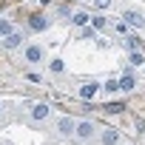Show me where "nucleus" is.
Listing matches in <instances>:
<instances>
[{
    "label": "nucleus",
    "instance_id": "9d476101",
    "mask_svg": "<svg viewBox=\"0 0 145 145\" xmlns=\"http://www.w3.org/2000/svg\"><path fill=\"white\" fill-rule=\"evenodd\" d=\"M29 29L31 31H43V29H48V20L46 17H31L29 20Z\"/></svg>",
    "mask_w": 145,
    "mask_h": 145
},
{
    "label": "nucleus",
    "instance_id": "20e7f679",
    "mask_svg": "<svg viewBox=\"0 0 145 145\" xmlns=\"http://www.w3.org/2000/svg\"><path fill=\"white\" fill-rule=\"evenodd\" d=\"M122 17H125V23H128V26H134V29H142V26H145V17H142L139 12H134V9H128Z\"/></svg>",
    "mask_w": 145,
    "mask_h": 145
},
{
    "label": "nucleus",
    "instance_id": "a211bd4d",
    "mask_svg": "<svg viewBox=\"0 0 145 145\" xmlns=\"http://www.w3.org/2000/svg\"><path fill=\"white\" fill-rule=\"evenodd\" d=\"M51 71L60 74V71H63V60H51Z\"/></svg>",
    "mask_w": 145,
    "mask_h": 145
},
{
    "label": "nucleus",
    "instance_id": "0eeeda50",
    "mask_svg": "<svg viewBox=\"0 0 145 145\" xmlns=\"http://www.w3.org/2000/svg\"><path fill=\"white\" fill-rule=\"evenodd\" d=\"M26 60H29V63H40V60H43V48H40V46H29V48H26Z\"/></svg>",
    "mask_w": 145,
    "mask_h": 145
},
{
    "label": "nucleus",
    "instance_id": "423d86ee",
    "mask_svg": "<svg viewBox=\"0 0 145 145\" xmlns=\"http://www.w3.org/2000/svg\"><path fill=\"white\" fill-rule=\"evenodd\" d=\"M20 43H23V34H20V31H12V34L3 40V48H17Z\"/></svg>",
    "mask_w": 145,
    "mask_h": 145
},
{
    "label": "nucleus",
    "instance_id": "f257e3e1",
    "mask_svg": "<svg viewBox=\"0 0 145 145\" xmlns=\"http://www.w3.org/2000/svg\"><path fill=\"white\" fill-rule=\"evenodd\" d=\"M91 137H94V125H91L88 120H86V122H77V128H74V139H77L80 145H88Z\"/></svg>",
    "mask_w": 145,
    "mask_h": 145
},
{
    "label": "nucleus",
    "instance_id": "2eb2a0df",
    "mask_svg": "<svg viewBox=\"0 0 145 145\" xmlns=\"http://www.w3.org/2000/svg\"><path fill=\"white\" fill-rule=\"evenodd\" d=\"M103 91H105V94H117V91H120V86H117V80L111 77V80H108V83L103 86Z\"/></svg>",
    "mask_w": 145,
    "mask_h": 145
},
{
    "label": "nucleus",
    "instance_id": "dca6fc26",
    "mask_svg": "<svg viewBox=\"0 0 145 145\" xmlns=\"http://www.w3.org/2000/svg\"><path fill=\"white\" fill-rule=\"evenodd\" d=\"M105 26H108L105 17H91V29H94V31H97V29H105Z\"/></svg>",
    "mask_w": 145,
    "mask_h": 145
},
{
    "label": "nucleus",
    "instance_id": "9b49d317",
    "mask_svg": "<svg viewBox=\"0 0 145 145\" xmlns=\"http://www.w3.org/2000/svg\"><path fill=\"white\" fill-rule=\"evenodd\" d=\"M125 48H128V51H139V37H137V34H128V37H125Z\"/></svg>",
    "mask_w": 145,
    "mask_h": 145
},
{
    "label": "nucleus",
    "instance_id": "7ed1b4c3",
    "mask_svg": "<svg viewBox=\"0 0 145 145\" xmlns=\"http://www.w3.org/2000/svg\"><path fill=\"white\" fill-rule=\"evenodd\" d=\"M48 114H51V108H48L46 103H37V105H31V120H34V122H43V120H48Z\"/></svg>",
    "mask_w": 145,
    "mask_h": 145
},
{
    "label": "nucleus",
    "instance_id": "4468645a",
    "mask_svg": "<svg viewBox=\"0 0 145 145\" xmlns=\"http://www.w3.org/2000/svg\"><path fill=\"white\" fill-rule=\"evenodd\" d=\"M103 111H108V114H120V111H125V105H122V103H105Z\"/></svg>",
    "mask_w": 145,
    "mask_h": 145
},
{
    "label": "nucleus",
    "instance_id": "ddd939ff",
    "mask_svg": "<svg viewBox=\"0 0 145 145\" xmlns=\"http://www.w3.org/2000/svg\"><path fill=\"white\" fill-rule=\"evenodd\" d=\"M128 63H131V65H142V63H145L142 51H128Z\"/></svg>",
    "mask_w": 145,
    "mask_h": 145
},
{
    "label": "nucleus",
    "instance_id": "6ab92c4d",
    "mask_svg": "<svg viewBox=\"0 0 145 145\" xmlns=\"http://www.w3.org/2000/svg\"><path fill=\"white\" fill-rule=\"evenodd\" d=\"M94 6H97V9H108V6H111V0H94Z\"/></svg>",
    "mask_w": 145,
    "mask_h": 145
},
{
    "label": "nucleus",
    "instance_id": "f3484780",
    "mask_svg": "<svg viewBox=\"0 0 145 145\" xmlns=\"http://www.w3.org/2000/svg\"><path fill=\"white\" fill-rule=\"evenodd\" d=\"M12 34V23L9 20H0V37H9Z\"/></svg>",
    "mask_w": 145,
    "mask_h": 145
},
{
    "label": "nucleus",
    "instance_id": "aec40b11",
    "mask_svg": "<svg viewBox=\"0 0 145 145\" xmlns=\"http://www.w3.org/2000/svg\"><path fill=\"white\" fill-rule=\"evenodd\" d=\"M83 37L86 40H94V29H83Z\"/></svg>",
    "mask_w": 145,
    "mask_h": 145
},
{
    "label": "nucleus",
    "instance_id": "f03ea898",
    "mask_svg": "<svg viewBox=\"0 0 145 145\" xmlns=\"http://www.w3.org/2000/svg\"><path fill=\"white\" fill-rule=\"evenodd\" d=\"M74 128H77V122L71 120V117H60V120H57V131H60L63 137H71V134H74Z\"/></svg>",
    "mask_w": 145,
    "mask_h": 145
},
{
    "label": "nucleus",
    "instance_id": "412c9836",
    "mask_svg": "<svg viewBox=\"0 0 145 145\" xmlns=\"http://www.w3.org/2000/svg\"><path fill=\"white\" fill-rule=\"evenodd\" d=\"M40 3H43V6H48V3H51V0H40Z\"/></svg>",
    "mask_w": 145,
    "mask_h": 145
},
{
    "label": "nucleus",
    "instance_id": "f8f14e48",
    "mask_svg": "<svg viewBox=\"0 0 145 145\" xmlns=\"http://www.w3.org/2000/svg\"><path fill=\"white\" fill-rule=\"evenodd\" d=\"M88 20H91L88 12H77V14H74V26H88Z\"/></svg>",
    "mask_w": 145,
    "mask_h": 145
},
{
    "label": "nucleus",
    "instance_id": "6e6552de",
    "mask_svg": "<svg viewBox=\"0 0 145 145\" xmlns=\"http://www.w3.org/2000/svg\"><path fill=\"white\" fill-rule=\"evenodd\" d=\"M117 86H120V91H134L137 88V80H134V74H125L122 80H117Z\"/></svg>",
    "mask_w": 145,
    "mask_h": 145
},
{
    "label": "nucleus",
    "instance_id": "39448f33",
    "mask_svg": "<svg viewBox=\"0 0 145 145\" xmlns=\"http://www.w3.org/2000/svg\"><path fill=\"white\" fill-rule=\"evenodd\" d=\"M97 91H100V83H94V80H91V83H86V86L80 88V97H83V100H94V94H97Z\"/></svg>",
    "mask_w": 145,
    "mask_h": 145
},
{
    "label": "nucleus",
    "instance_id": "1a4fd4ad",
    "mask_svg": "<svg viewBox=\"0 0 145 145\" xmlns=\"http://www.w3.org/2000/svg\"><path fill=\"white\" fill-rule=\"evenodd\" d=\"M117 142H120V134L114 128H105L103 131V145H117Z\"/></svg>",
    "mask_w": 145,
    "mask_h": 145
}]
</instances>
